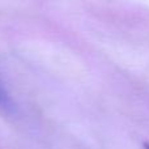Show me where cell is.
<instances>
[{"label":"cell","instance_id":"obj_1","mask_svg":"<svg viewBox=\"0 0 149 149\" xmlns=\"http://www.w3.org/2000/svg\"><path fill=\"white\" fill-rule=\"evenodd\" d=\"M10 107H12V101H10L9 94L4 90V88L0 86V109L8 110Z\"/></svg>","mask_w":149,"mask_h":149},{"label":"cell","instance_id":"obj_2","mask_svg":"<svg viewBox=\"0 0 149 149\" xmlns=\"http://www.w3.org/2000/svg\"><path fill=\"white\" fill-rule=\"evenodd\" d=\"M144 149H149V144H144Z\"/></svg>","mask_w":149,"mask_h":149}]
</instances>
